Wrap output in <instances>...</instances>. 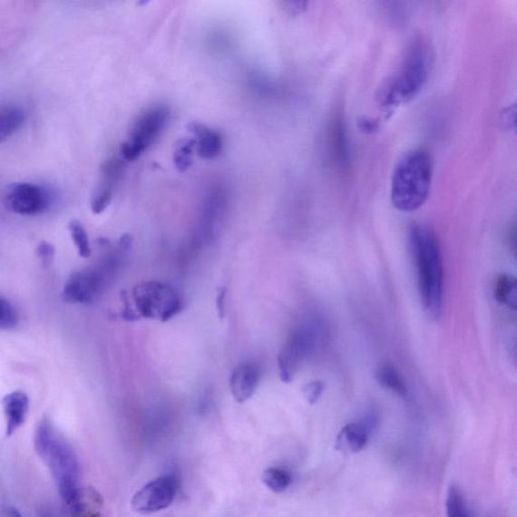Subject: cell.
I'll return each instance as SVG.
<instances>
[{"instance_id":"13","label":"cell","mask_w":517,"mask_h":517,"mask_svg":"<svg viewBox=\"0 0 517 517\" xmlns=\"http://www.w3.org/2000/svg\"><path fill=\"white\" fill-rule=\"evenodd\" d=\"M329 155L337 168L346 171L351 166V147L345 120L337 115L333 121L328 137Z\"/></svg>"},{"instance_id":"31","label":"cell","mask_w":517,"mask_h":517,"mask_svg":"<svg viewBox=\"0 0 517 517\" xmlns=\"http://www.w3.org/2000/svg\"><path fill=\"white\" fill-rule=\"evenodd\" d=\"M360 128L366 132H376L378 128V123L376 121L365 120L360 122Z\"/></svg>"},{"instance_id":"22","label":"cell","mask_w":517,"mask_h":517,"mask_svg":"<svg viewBox=\"0 0 517 517\" xmlns=\"http://www.w3.org/2000/svg\"><path fill=\"white\" fill-rule=\"evenodd\" d=\"M445 508H447V517H473L465 497L457 486L450 487Z\"/></svg>"},{"instance_id":"15","label":"cell","mask_w":517,"mask_h":517,"mask_svg":"<svg viewBox=\"0 0 517 517\" xmlns=\"http://www.w3.org/2000/svg\"><path fill=\"white\" fill-rule=\"evenodd\" d=\"M187 129L192 133L196 141V153L203 159L218 157L224 148V140L221 133L205 126L200 122H191Z\"/></svg>"},{"instance_id":"6","label":"cell","mask_w":517,"mask_h":517,"mask_svg":"<svg viewBox=\"0 0 517 517\" xmlns=\"http://www.w3.org/2000/svg\"><path fill=\"white\" fill-rule=\"evenodd\" d=\"M171 111L165 105H154L141 112L132 124L129 138L121 146V155L128 162L135 161L161 135Z\"/></svg>"},{"instance_id":"12","label":"cell","mask_w":517,"mask_h":517,"mask_svg":"<svg viewBox=\"0 0 517 517\" xmlns=\"http://www.w3.org/2000/svg\"><path fill=\"white\" fill-rule=\"evenodd\" d=\"M262 378L261 367L255 362H244L231 373L229 388L239 404L251 399Z\"/></svg>"},{"instance_id":"19","label":"cell","mask_w":517,"mask_h":517,"mask_svg":"<svg viewBox=\"0 0 517 517\" xmlns=\"http://www.w3.org/2000/svg\"><path fill=\"white\" fill-rule=\"evenodd\" d=\"M376 378L379 385L395 395L405 397L407 387L399 372L390 364H382L376 372Z\"/></svg>"},{"instance_id":"17","label":"cell","mask_w":517,"mask_h":517,"mask_svg":"<svg viewBox=\"0 0 517 517\" xmlns=\"http://www.w3.org/2000/svg\"><path fill=\"white\" fill-rule=\"evenodd\" d=\"M70 517H102V498L95 489L83 487L68 506Z\"/></svg>"},{"instance_id":"2","label":"cell","mask_w":517,"mask_h":517,"mask_svg":"<svg viewBox=\"0 0 517 517\" xmlns=\"http://www.w3.org/2000/svg\"><path fill=\"white\" fill-rule=\"evenodd\" d=\"M409 244L423 307L430 317L439 318L443 311L444 266L438 237L431 227L415 224L409 229Z\"/></svg>"},{"instance_id":"27","label":"cell","mask_w":517,"mask_h":517,"mask_svg":"<svg viewBox=\"0 0 517 517\" xmlns=\"http://www.w3.org/2000/svg\"><path fill=\"white\" fill-rule=\"evenodd\" d=\"M35 254H37L44 268H47L54 261L55 248L51 243L42 242L35 249Z\"/></svg>"},{"instance_id":"8","label":"cell","mask_w":517,"mask_h":517,"mask_svg":"<svg viewBox=\"0 0 517 517\" xmlns=\"http://www.w3.org/2000/svg\"><path fill=\"white\" fill-rule=\"evenodd\" d=\"M178 487L180 483L173 474L150 481L132 496V511L140 514H151L166 510L174 502Z\"/></svg>"},{"instance_id":"29","label":"cell","mask_w":517,"mask_h":517,"mask_svg":"<svg viewBox=\"0 0 517 517\" xmlns=\"http://www.w3.org/2000/svg\"><path fill=\"white\" fill-rule=\"evenodd\" d=\"M285 7L291 14H299L306 10L307 3H285Z\"/></svg>"},{"instance_id":"33","label":"cell","mask_w":517,"mask_h":517,"mask_svg":"<svg viewBox=\"0 0 517 517\" xmlns=\"http://www.w3.org/2000/svg\"><path fill=\"white\" fill-rule=\"evenodd\" d=\"M514 356H515V359H516V361H517V341H516V343H515V345H514Z\"/></svg>"},{"instance_id":"11","label":"cell","mask_w":517,"mask_h":517,"mask_svg":"<svg viewBox=\"0 0 517 517\" xmlns=\"http://www.w3.org/2000/svg\"><path fill=\"white\" fill-rule=\"evenodd\" d=\"M124 165L120 159L106 160L101 167L100 182L95 187L91 200L94 215H101L112 202L114 187L120 181Z\"/></svg>"},{"instance_id":"20","label":"cell","mask_w":517,"mask_h":517,"mask_svg":"<svg viewBox=\"0 0 517 517\" xmlns=\"http://www.w3.org/2000/svg\"><path fill=\"white\" fill-rule=\"evenodd\" d=\"M25 120V113L20 106L8 105L0 112V141L3 142L19 130Z\"/></svg>"},{"instance_id":"5","label":"cell","mask_w":517,"mask_h":517,"mask_svg":"<svg viewBox=\"0 0 517 517\" xmlns=\"http://www.w3.org/2000/svg\"><path fill=\"white\" fill-rule=\"evenodd\" d=\"M132 298L140 317L161 323L169 322L183 309L180 293L171 285L156 280L137 284Z\"/></svg>"},{"instance_id":"14","label":"cell","mask_w":517,"mask_h":517,"mask_svg":"<svg viewBox=\"0 0 517 517\" xmlns=\"http://www.w3.org/2000/svg\"><path fill=\"white\" fill-rule=\"evenodd\" d=\"M6 422L5 434L10 438L25 423L30 409V399L23 391H14L3 400Z\"/></svg>"},{"instance_id":"18","label":"cell","mask_w":517,"mask_h":517,"mask_svg":"<svg viewBox=\"0 0 517 517\" xmlns=\"http://www.w3.org/2000/svg\"><path fill=\"white\" fill-rule=\"evenodd\" d=\"M494 298L501 305L517 311V278L512 274H501L495 280Z\"/></svg>"},{"instance_id":"32","label":"cell","mask_w":517,"mask_h":517,"mask_svg":"<svg viewBox=\"0 0 517 517\" xmlns=\"http://www.w3.org/2000/svg\"><path fill=\"white\" fill-rule=\"evenodd\" d=\"M3 517H23V515L17 508L7 506L3 512Z\"/></svg>"},{"instance_id":"21","label":"cell","mask_w":517,"mask_h":517,"mask_svg":"<svg viewBox=\"0 0 517 517\" xmlns=\"http://www.w3.org/2000/svg\"><path fill=\"white\" fill-rule=\"evenodd\" d=\"M196 148L194 138H183L176 141L173 151V162L180 172H186L192 165L193 151Z\"/></svg>"},{"instance_id":"28","label":"cell","mask_w":517,"mask_h":517,"mask_svg":"<svg viewBox=\"0 0 517 517\" xmlns=\"http://www.w3.org/2000/svg\"><path fill=\"white\" fill-rule=\"evenodd\" d=\"M227 294L226 288H219L217 291V309L219 319H224L227 314Z\"/></svg>"},{"instance_id":"26","label":"cell","mask_w":517,"mask_h":517,"mask_svg":"<svg viewBox=\"0 0 517 517\" xmlns=\"http://www.w3.org/2000/svg\"><path fill=\"white\" fill-rule=\"evenodd\" d=\"M325 390L326 383L320 380H316L309 382L307 385L303 386L302 394L308 405H314L317 403L320 397H322Z\"/></svg>"},{"instance_id":"10","label":"cell","mask_w":517,"mask_h":517,"mask_svg":"<svg viewBox=\"0 0 517 517\" xmlns=\"http://www.w3.org/2000/svg\"><path fill=\"white\" fill-rule=\"evenodd\" d=\"M103 280L102 270L75 272L65 283L62 298L71 305H91L101 296Z\"/></svg>"},{"instance_id":"25","label":"cell","mask_w":517,"mask_h":517,"mask_svg":"<svg viewBox=\"0 0 517 517\" xmlns=\"http://www.w3.org/2000/svg\"><path fill=\"white\" fill-rule=\"evenodd\" d=\"M19 314L10 300L0 298V327L4 331L15 328L19 324Z\"/></svg>"},{"instance_id":"3","label":"cell","mask_w":517,"mask_h":517,"mask_svg":"<svg viewBox=\"0 0 517 517\" xmlns=\"http://www.w3.org/2000/svg\"><path fill=\"white\" fill-rule=\"evenodd\" d=\"M434 57L430 42L422 35H417L410 42L396 74L387 80L380 89V104L392 109L415 100L429 82Z\"/></svg>"},{"instance_id":"1","label":"cell","mask_w":517,"mask_h":517,"mask_svg":"<svg viewBox=\"0 0 517 517\" xmlns=\"http://www.w3.org/2000/svg\"><path fill=\"white\" fill-rule=\"evenodd\" d=\"M34 447L54 478L62 499L67 506L73 503L83 489L79 460L73 445L47 416L35 427Z\"/></svg>"},{"instance_id":"7","label":"cell","mask_w":517,"mask_h":517,"mask_svg":"<svg viewBox=\"0 0 517 517\" xmlns=\"http://www.w3.org/2000/svg\"><path fill=\"white\" fill-rule=\"evenodd\" d=\"M318 327L305 324L294 329L288 343L278 356L279 377L285 385H289L303 361L313 353L318 341Z\"/></svg>"},{"instance_id":"9","label":"cell","mask_w":517,"mask_h":517,"mask_svg":"<svg viewBox=\"0 0 517 517\" xmlns=\"http://www.w3.org/2000/svg\"><path fill=\"white\" fill-rule=\"evenodd\" d=\"M5 190V208L15 215L38 216L50 208L51 195L41 185L15 182L7 185Z\"/></svg>"},{"instance_id":"16","label":"cell","mask_w":517,"mask_h":517,"mask_svg":"<svg viewBox=\"0 0 517 517\" xmlns=\"http://www.w3.org/2000/svg\"><path fill=\"white\" fill-rule=\"evenodd\" d=\"M368 438L369 434L366 425L359 423L347 424L338 433L335 449L346 454H358L366 447Z\"/></svg>"},{"instance_id":"30","label":"cell","mask_w":517,"mask_h":517,"mask_svg":"<svg viewBox=\"0 0 517 517\" xmlns=\"http://www.w3.org/2000/svg\"><path fill=\"white\" fill-rule=\"evenodd\" d=\"M510 248L517 262V226L512 229L510 233Z\"/></svg>"},{"instance_id":"4","label":"cell","mask_w":517,"mask_h":517,"mask_svg":"<svg viewBox=\"0 0 517 517\" xmlns=\"http://www.w3.org/2000/svg\"><path fill=\"white\" fill-rule=\"evenodd\" d=\"M433 159L424 149L408 151L400 158L391 181V202L404 212L424 207L430 198L433 182Z\"/></svg>"},{"instance_id":"23","label":"cell","mask_w":517,"mask_h":517,"mask_svg":"<svg viewBox=\"0 0 517 517\" xmlns=\"http://www.w3.org/2000/svg\"><path fill=\"white\" fill-rule=\"evenodd\" d=\"M262 481L275 493H281L288 488L291 476L288 471L279 468H269L264 471Z\"/></svg>"},{"instance_id":"24","label":"cell","mask_w":517,"mask_h":517,"mask_svg":"<svg viewBox=\"0 0 517 517\" xmlns=\"http://www.w3.org/2000/svg\"><path fill=\"white\" fill-rule=\"evenodd\" d=\"M71 239H73L80 257L87 258L92 256L93 249L87 231L82 222L71 220L68 225Z\"/></svg>"}]
</instances>
